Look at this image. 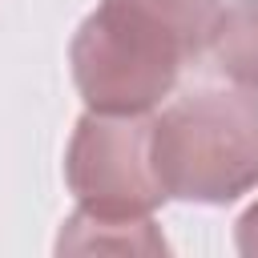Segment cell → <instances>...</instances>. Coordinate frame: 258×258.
Returning a JSON list of instances; mask_svg holds the SVG:
<instances>
[{
  "label": "cell",
  "mask_w": 258,
  "mask_h": 258,
  "mask_svg": "<svg viewBox=\"0 0 258 258\" xmlns=\"http://www.w3.org/2000/svg\"><path fill=\"white\" fill-rule=\"evenodd\" d=\"M222 0H101L69 40L73 85L93 113L145 117L210 48Z\"/></svg>",
  "instance_id": "obj_1"
},
{
  "label": "cell",
  "mask_w": 258,
  "mask_h": 258,
  "mask_svg": "<svg viewBox=\"0 0 258 258\" xmlns=\"http://www.w3.org/2000/svg\"><path fill=\"white\" fill-rule=\"evenodd\" d=\"M149 153L165 198L230 206L258 189V97L198 89L153 113Z\"/></svg>",
  "instance_id": "obj_2"
},
{
  "label": "cell",
  "mask_w": 258,
  "mask_h": 258,
  "mask_svg": "<svg viewBox=\"0 0 258 258\" xmlns=\"http://www.w3.org/2000/svg\"><path fill=\"white\" fill-rule=\"evenodd\" d=\"M149 125L153 113H81L64 149V181L77 210L97 218H149L165 202L149 153Z\"/></svg>",
  "instance_id": "obj_3"
},
{
  "label": "cell",
  "mask_w": 258,
  "mask_h": 258,
  "mask_svg": "<svg viewBox=\"0 0 258 258\" xmlns=\"http://www.w3.org/2000/svg\"><path fill=\"white\" fill-rule=\"evenodd\" d=\"M165 254L169 242L161 238L153 214L149 218H97L73 210L60 226L56 254Z\"/></svg>",
  "instance_id": "obj_4"
},
{
  "label": "cell",
  "mask_w": 258,
  "mask_h": 258,
  "mask_svg": "<svg viewBox=\"0 0 258 258\" xmlns=\"http://www.w3.org/2000/svg\"><path fill=\"white\" fill-rule=\"evenodd\" d=\"M206 52L214 56V69L234 89L258 97V0L222 4Z\"/></svg>",
  "instance_id": "obj_5"
},
{
  "label": "cell",
  "mask_w": 258,
  "mask_h": 258,
  "mask_svg": "<svg viewBox=\"0 0 258 258\" xmlns=\"http://www.w3.org/2000/svg\"><path fill=\"white\" fill-rule=\"evenodd\" d=\"M234 246L246 258H258V202H250L234 222Z\"/></svg>",
  "instance_id": "obj_6"
}]
</instances>
